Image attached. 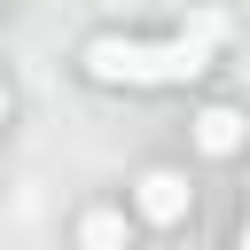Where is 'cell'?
Here are the masks:
<instances>
[{
	"label": "cell",
	"mask_w": 250,
	"mask_h": 250,
	"mask_svg": "<svg viewBox=\"0 0 250 250\" xmlns=\"http://www.w3.org/2000/svg\"><path fill=\"white\" fill-rule=\"evenodd\" d=\"M188 203H195V188H188V172H172V164H148V172L133 180V211H141L148 227H180Z\"/></svg>",
	"instance_id": "7a4b0ae2"
},
{
	"label": "cell",
	"mask_w": 250,
	"mask_h": 250,
	"mask_svg": "<svg viewBox=\"0 0 250 250\" xmlns=\"http://www.w3.org/2000/svg\"><path fill=\"white\" fill-rule=\"evenodd\" d=\"M188 133H195V148H203V156H234V148L250 141V117H242V109H227V102H211V109H195V125H188Z\"/></svg>",
	"instance_id": "3957f363"
},
{
	"label": "cell",
	"mask_w": 250,
	"mask_h": 250,
	"mask_svg": "<svg viewBox=\"0 0 250 250\" xmlns=\"http://www.w3.org/2000/svg\"><path fill=\"white\" fill-rule=\"evenodd\" d=\"M180 31H188V39H203V47H219V39L234 31V23H227V8H195V16L180 23Z\"/></svg>",
	"instance_id": "5b68a950"
},
{
	"label": "cell",
	"mask_w": 250,
	"mask_h": 250,
	"mask_svg": "<svg viewBox=\"0 0 250 250\" xmlns=\"http://www.w3.org/2000/svg\"><path fill=\"white\" fill-rule=\"evenodd\" d=\"M133 234H125V211H109V203H94L86 219H78V250H125Z\"/></svg>",
	"instance_id": "277c9868"
},
{
	"label": "cell",
	"mask_w": 250,
	"mask_h": 250,
	"mask_svg": "<svg viewBox=\"0 0 250 250\" xmlns=\"http://www.w3.org/2000/svg\"><path fill=\"white\" fill-rule=\"evenodd\" d=\"M8 109H16V102H8V86H0V125H8Z\"/></svg>",
	"instance_id": "8992f818"
},
{
	"label": "cell",
	"mask_w": 250,
	"mask_h": 250,
	"mask_svg": "<svg viewBox=\"0 0 250 250\" xmlns=\"http://www.w3.org/2000/svg\"><path fill=\"white\" fill-rule=\"evenodd\" d=\"M242 250H250V211H242Z\"/></svg>",
	"instance_id": "52a82bcc"
},
{
	"label": "cell",
	"mask_w": 250,
	"mask_h": 250,
	"mask_svg": "<svg viewBox=\"0 0 250 250\" xmlns=\"http://www.w3.org/2000/svg\"><path fill=\"white\" fill-rule=\"evenodd\" d=\"M0 8H8V0H0Z\"/></svg>",
	"instance_id": "ba28073f"
},
{
	"label": "cell",
	"mask_w": 250,
	"mask_h": 250,
	"mask_svg": "<svg viewBox=\"0 0 250 250\" xmlns=\"http://www.w3.org/2000/svg\"><path fill=\"white\" fill-rule=\"evenodd\" d=\"M211 55L219 47H203V39H125V31H94L86 47H78V70L94 78V86H188V78H203L211 70Z\"/></svg>",
	"instance_id": "6da1fadb"
}]
</instances>
